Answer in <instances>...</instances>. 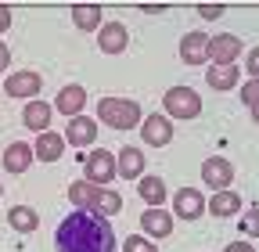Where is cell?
Segmentation results:
<instances>
[{"mask_svg": "<svg viewBox=\"0 0 259 252\" xmlns=\"http://www.w3.org/2000/svg\"><path fill=\"white\" fill-rule=\"evenodd\" d=\"M54 248L58 252H115V231L108 224V216L76 209L58 224Z\"/></svg>", "mask_w": 259, "mask_h": 252, "instance_id": "obj_1", "label": "cell"}, {"mask_svg": "<svg viewBox=\"0 0 259 252\" xmlns=\"http://www.w3.org/2000/svg\"><path fill=\"white\" fill-rule=\"evenodd\" d=\"M69 202L76 209H87V213H97V216H115L122 209V198L115 191H108L101 184H90V180L69 184Z\"/></svg>", "mask_w": 259, "mask_h": 252, "instance_id": "obj_2", "label": "cell"}, {"mask_svg": "<svg viewBox=\"0 0 259 252\" xmlns=\"http://www.w3.org/2000/svg\"><path fill=\"white\" fill-rule=\"evenodd\" d=\"M97 119L105 126H112V130H134V126L144 122L141 105L130 98H101L97 101Z\"/></svg>", "mask_w": 259, "mask_h": 252, "instance_id": "obj_3", "label": "cell"}, {"mask_svg": "<svg viewBox=\"0 0 259 252\" xmlns=\"http://www.w3.org/2000/svg\"><path fill=\"white\" fill-rule=\"evenodd\" d=\"M162 108H166L169 119H194L202 112V98L191 87H169L166 98H162Z\"/></svg>", "mask_w": 259, "mask_h": 252, "instance_id": "obj_4", "label": "cell"}, {"mask_svg": "<svg viewBox=\"0 0 259 252\" xmlns=\"http://www.w3.org/2000/svg\"><path fill=\"white\" fill-rule=\"evenodd\" d=\"M83 166H87V180H90V184H101V187L119 177V159H115L112 151H105V148L90 151L87 159H83Z\"/></svg>", "mask_w": 259, "mask_h": 252, "instance_id": "obj_5", "label": "cell"}, {"mask_svg": "<svg viewBox=\"0 0 259 252\" xmlns=\"http://www.w3.org/2000/svg\"><path fill=\"white\" fill-rule=\"evenodd\" d=\"M40 87H44V79H40V72H32V69H18V72H11L4 79V94H8V98H29V101H36Z\"/></svg>", "mask_w": 259, "mask_h": 252, "instance_id": "obj_6", "label": "cell"}, {"mask_svg": "<svg viewBox=\"0 0 259 252\" xmlns=\"http://www.w3.org/2000/svg\"><path fill=\"white\" fill-rule=\"evenodd\" d=\"M141 137H144V144H151V148H166L169 141H173V119L169 115H148L144 122H141Z\"/></svg>", "mask_w": 259, "mask_h": 252, "instance_id": "obj_7", "label": "cell"}, {"mask_svg": "<svg viewBox=\"0 0 259 252\" xmlns=\"http://www.w3.org/2000/svg\"><path fill=\"white\" fill-rule=\"evenodd\" d=\"M241 40L234 33H220L209 40V58H212V65H234V61L241 58Z\"/></svg>", "mask_w": 259, "mask_h": 252, "instance_id": "obj_8", "label": "cell"}, {"mask_svg": "<svg viewBox=\"0 0 259 252\" xmlns=\"http://www.w3.org/2000/svg\"><path fill=\"white\" fill-rule=\"evenodd\" d=\"M130 47V29L122 22H105L97 33V51L101 54H122Z\"/></svg>", "mask_w": 259, "mask_h": 252, "instance_id": "obj_9", "label": "cell"}, {"mask_svg": "<svg viewBox=\"0 0 259 252\" xmlns=\"http://www.w3.org/2000/svg\"><path fill=\"white\" fill-rule=\"evenodd\" d=\"M202 180H205V187H212V191H227L231 180H234V166L227 159H205L202 162Z\"/></svg>", "mask_w": 259, "mask_h": 252, "instance_id": "obj_10", "label": "cell"}, {"mask_svg": "<svg viewBox=\"0 0 259 252\" xmlns=\"http://www.w3.org/2000/svg\"><path fill=\"white\" fill-rule=\"evenodd\" d=\"M205 209H209L205 198L194 191V187H180V191L173 195V213H177L180 220H198Z\"/></svg>", "mask_w": 259, "mask_h": 252, "instance_id": "obj_11", "label": "cell"}, {"mask_svg": "<svg viewBox=\"0 0 259 252\" xmlns=\"http://www.w3.org/2000/svg\"><path fill=\"white\" fill-rule=\"evenodd\" d=\"M83 105H87V90H83L79 83L61 87V90H58V98H54V112H65L69 119L83 115Z\"/></svg>", "mask_w": 259, "mask_h": 252, "instance_id": "obj_12", "label": "cell"}, {"mask_svg": "<svg viewBox=\"0 0 259 252\" xmlns=\"http://www.w3.org/2000/svg\"><path fill=\"white\" fill-rule=\"evenodd\" d=\"M51 115H54V105H47V101H29L22 108V122L32 134H47L51 130Z\"/></svg>", "mask_w": 259, "mask_h": 252, "instance_id": "obj_13", "label": "cell"}, {"mask_svg": "<svg viewBox=\"0 0 259 252\" xmlns=\"http://www.w3.org/2000/svg\"><path fill=\"white\" fill-rule=\"evenodd\" d=\"M209 40L205 33H187L180 40V58L187 61V65H202V61H209Z\"/></svg>", "mask_w": 259, "mask_h": 252, "instance_id": "obj_14", "label": "cell"}, {"mask_svg": "<svg viewBox=\"0 0 259 252\" xmlns=\"http://www.w3.org/2000/svg\"><path fill=\"white\" fill-rule=\"evenodd\" d=\"M94 137H97V122L87 119V115H76V119H69V126H65V141L72 148H87V144H94Z\"/></svg>", "mask_w": 259, "mask_h": 252, "instance_id": "obj_15", "label": "cell"}, {"mask_svg": "<svg viewBox=\"0 0 259 252\" xmlns=\"http://www.w3.org/2000/svg\"><path fill=\"white\" fill-rule=\"evenodd\" d=\"M141 227L148 238H169L173 234V216L166 209H144L141 213Z\"/></svg>", "mask_w": 259, "mask_h": 252, "instance_id": "obj_16", "label": "cell"}, {"mask_svg": "<svg viewBox=\"0 0 259 252\" xmlns=\"http://www.w3.org/2000/svg\"><path fill=\"white\" fill-rule=\"evenodd\" d=\"M65 134H54V130H47V134H40L36 137V144H32V151H36V159H44V162H58L61 155H65Z\"/></svg>", "mask_w": 259, "mask_h": 252, "instance_id": "obj_17", "label": "cell"}, {"mask_svg": "<svg viewBox=\"0 0 259 252\" xmlns=\"http://www.w3.org/2000/svg\"><path fill=\"white\" fill-rule=\"evenodd\" d=\"M32 159H36V151H32L29 144H22V141H15V144L4 148V170L8 173H25L32 166Z\"/></svg>", "mask_w": 259, "mask_h": 252, "instance_id": "obj_18", "label": "cell"}, {"mask_svg": "<svg viewBox=\"0 0 259 252\" xmlns=\"http://www.w3.org/2000/svg\"><path fill=\"white\" fill-rule=\"evenodd\" d=\"M137 195L148 202V209H162V202H166V180L162 177H141L137 180Z\"/></svg>", "mask_w": 259, "mask_h": 252, "instance_id": "obj_19", "label": "cell"}, {"mask_svg": "<svg viewBox=\"0 0 259 252\" xmlns=\"http://www.w3.org/2000/svg\"><path fill=\"white\" fill-rule=\"evenodd\" d=\"M119 177H126V180L144 177V151L141 148H122L119 151Z\"/></svg>", "mask_w": 259, "mask_h": 252, "instance_id": "obj_20", "label": "cell"}, {"mask_svg": "<svg viewBox=\"0 0 259 252\" xmlns=\"http://www.w3.org/2000/svg\"><path fill=\"white\" fill-rule=\"evenodd\" d=\"M72 22H76V29H83V33H101V8L97 4H72Z\"/></svg>", "mask_w": 259, "mask_h": 252, "instance_id": "obj_21", "label": "cell"}, {"mask_svg": "<svg viewBox=\"0 0 259 252\" xmlns=\"http://www.w3.org/2000/svg\"><path fill=\"white\" fill-rule=\"evenodd\" d=\"M8 224H11L18 234H32V231H36V224H40V216H36V209H29V205H11V209H8Z\"/></svg>", "mask_w": 259, "mask_h": 252, "instance_id": "obj_22", "label": "cell"}, {"mask_svg": "<svg viewBox=\"0 0 259 252\" xmlns=\"http://www.w3.org/2000/svg\"><path fill=\"white\" fill-rule=\"evenodd\" d=\"M209 213L212 216H234V213H241V195H234L231 187H227V191H216L209 198Z\"/></svg>", "mask_w": 259, "mask_h": 252, "instance_id": "obj_23", "label": "cell"}, {"mask_svg": "<svg viewBox=\"0 0 259 252\" xmlns=\"http://www.w3.org/2000/svg\"><path fill=\"white\" fill-rule=\"evenodd\" d=\"M238 69L234 65H212L209 72H205V83L212 87V90H234L238 87Z\"/></svg>", "mask_w": 259, "mask_h": 252, "instance_id": "obj_24", "label": "cell"}, {"mask_svg": "<svg viewBox=\"0 0 259 252\" xmlns=\"http://www.w3.org/2000/svg\"><path fill=\"white\" fill-rule=\"evenodd\" d=\"M241 101H245V108H259V79H245Z\"/></svg>", "mask_w": 259, "mask_h": 252, "instance_id": "obj_25", "label": "cell"}, {"mask_svg": "<svg viewBox=\"0 0 259 252\" xmlns=\"http://www.w3.org/2000/svg\"><path fill=\"white\" fill-rule=\"evenodd\" d=\"M248 238H259V209H248L245 216H241V224H238Z\"/></svg>", "mask_w": 259, "mask_h": 252, "instance_id": "obj_26", "label": "cell"}, {"mask_svg": "<svg viewBox=\"0 0 259 252\" xmlns=\"http://www.w3.org/2000/svg\"><path fill=\"white\" fill-rule=\"evenodd\" d=\"M122 252H158V248H155V245H151L148 238H137V234H134V238H126Z\"/></svg>", "mask_w": 259, "mask_h": 252, "instance_id": "obj_27", "label": "cell"}, {"mask_svg": "<svg viewBox=\"0 0 259 252\" xmlns=\"http://www.w3.org/2000/svg\"><path fill=\"white\" fill-rule=\"evenodd\" d=\"M223 11H227L223 4H198V15H202V18H209V22L223 18Z\"/></svg>", "mask_w": 259, "mask_h": 252, "instance_id": "obj_28", "label": "cell"}, {"mask_svg": "<svg viewBox=\"0 0 259 252\" xmlns=\"http://www.w3.org/2000/svg\"><path fill=\"white\" fill-rule=\"evenodd\" d=\"M245 69H248V76H252V79H259V47H255V51H248Z\"/></svg>", "mask_w": 259, "mask_h": 252, "instance_id": "obj_29", "label": "cell"}, {"mask_svg": "<svg viewBox=\"0 0 259 252\" xmlns=\"http://www.w3.org/2000/svg\"><path fill=\"white\" fill-rule=\"evenodd\" d=\"M8 29H11V8L0 4V33H8Z\"/></svg>", "mask_w": 259, "mask_h": 252, "instance_id": "obj_30", "label": "cell"}, {"mask_svg": "<svg viewBox=\"0 0 259 252\" xmlns=\"http://www.w3.org/2000/svg\"><path fill=\"white\" fill-rule=\"evenodd\" d=\"M223 252H255V248H252L248 241H231V245H227Z\"/></svg>", "mask_w": 259, "mask_h": 252, "instance_id": "obj_31", "label": "cell"}, {"mask_svg": "<svg viewBox=\"0 0 259 252\" xmlns=\"http://www.w3.org/2000/svg\"><path fill=\"white\" fill-rule=\"evenodd\" d=\"M8 61H11V51H8V44H0V72L8 69Z\"/></svg>", "mask_w": 259, "mask_h": 252, "instance_id": "obj_32", "label": "cell"}, {"mask_svg": "<svg viewBox=\"0 0 259 252\" xmlns=\"http://www.w3.org/2000/svg\"><path fill=\"white\" fill-rule=\"evenodd\" d=\"M166 11V4H144V15H162Z\"/></svg>", "mask_w": 259, "mask_h": 252, "instance_id": "obj_33", "label": "cell"}, {"mask_svg": "<svg viewBox=\"0 0 259 252\" xmlns=\"http://www.w3.org/2000/svg\"><path fill=\"white\" fill-rule=\"evenodd\" d=\"M252 119H255V122H259V108H252Z\"/></svg>", "mask_w": 259, "mask_h": 252, "instance_id": "obj_34", "label": "cell"}, {"mask_svg": "<svg viewBox=\"0 0 259 252\" xmlns=\"http://www.w3.org/2000/svg\"><path fill=\"white\" fill-rule=\"evenodd\" d=\"M0 195H4V187H0Z\"/></svg>", "mask_w": 259, "mask_h": 252, "instance_id": "obj_35", "label": "cell"}]
</instances>
